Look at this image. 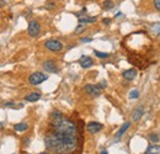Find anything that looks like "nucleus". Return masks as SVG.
Here are the masks:
<instances>
[{"label":"nucleus","instance_id":"f257e3e1","mask_svg":"<svg viewBox=\"0 0 160 154\" xmlns=\"http://www.w3.org/2000/svg\"><path fill=\"white\" fill-rule=\"evenodd\" d=\"M44 144L48 151L57 154H69L78 146V131L75 123L65 118L59 111H54L51 116L49 131L44 138Z\"/></svg>","mask_w":160,"mask_h":154},{"label":"nucleus","instance_id":"f03ea898","mask_svg":"<svg viewBox=\"0 0 160 154\" xmlns=\"http://www.w3.org/2000/svg\"><path fill=\"white\" fill-rule=\"evenodd\" d=\"M44 47L52 52H60L63 49V43L57 39H48L44 42Z\"/></svg>","mask_w":160,"mask_h":154},{"label":"nucleus","instance_id":"7ed1b4c3","mask_svg":"<svg viewBox=\"0 0 160 154\" xmlns=\"http://www.w3.org/2000/svg\"><path fill=\"white\" fill-rule=\"evenodd\" d=\"M48 77L47 75H44L43 73H41V72H35V73H32L30 78H28V81H30V84L31 85H38L41 83H43L44 80H47Z\"/></svg>","mask_w":160,"mask_h":154},{"label":"nucleus","instance_id":"20e7f679","mask_svg":"<svg viewBox=\"0 0 160 154\" xmlns=\"http://www.w3.org/2000/svg\"><path fill=\"white\" fill-rule=\"evenodd\" d=\"M27 31H28V35H30L31 37H37L41 32L40 22L36 21V20L30 21V23H28V30H27Z\"/></svg>","mask_w":160,"mask_h":154},{"label":"nucleus","instance_id":"39448f33","mask_svg":"<svg viewBox=\"0 0 160 154\" xmlns=\"http://www.w3.org/2000/svg\"><path fill=\"white\" fill-rule=\"evenodd\" d=\"M42 67H43V69H44L46 72H48V73H57V72H58L57 64H56V62L52 60V59L44 60L43 64H42Z\"/></svg>","mask_w":160,"mask_h":154},{"label":"nucleus","instance_id":"423d86ee","mask_svg":"<svg viewBox=\"0 0 160 154\" xmlns=\"http://www.w3.org/2000/svg\"><path fill=\"white\" fill-rule=\"evenodd\" d=\"M85 91L91 95V96H99L101 94V88L98 85H92V84H88L85 86Z\"/></svg>","mask_w":160,"mask_h":154},{"label":"nucleus","instance_id":"0eeeda50","mask_svg":"<svg viewBox=\"0 0 160 154\" xmlns=\"http://www.w3.org/2000/svg\"><path fill=\"white\" fill-rule=\"evenodd\" d=\"M86 128H88V131H89L91 135H95V133L100 132L101 130H102V125L99 123V122H90V123H88Z\"/></svg>","mask_w":160,"mask_h":154},{"label":"nucleus","instance_id":"6e6552de","mask_svg":"<svg viewBox=\"0 0 160 154\" xmlns=\"http://www.w3.org/2000/svg\"><path fill=\"white\" fill-rule=\"evenodd\" d=\"M80 65L82 68H90L92 64H94V60L91 57H88V56H81V58L79 59Z\"/></svg>","mask_w":160,"mask_h":154},{"label":"nucleus","instance_id":"1a4fd4ad","mask_svg":"<svg viewBox=\"0 0 160 154\" xmlns=\"http://www.w3.org/2000/svg\"><path fill=\"white\" fill-rule=\"evenodd\" d=\"M122 75H123V78H124L126 80H133L134 78L137 77V70L132 68V69H128V70H124Z\"/></svg>","mask_w":160,"mask_h":154},{"label":"nucleus","instance_id":"9d476101","mask_svg":"<svg viewBox=\"0 0 160 154\" xmlns=\"http://www.w3.org/2000/svg\"><path fill=\"white\" fill-rule=\"evenodd\" d=\"M144 114V109H143V106H139V107H137L134 111H133V121H139L140 118H142V116Z\"/></svg>","mask_w":160,"mask_h":154},{"label":"nucleus","instance_id":"9b49d317","mask_svg":"<svg viewBox=\"0 0 160 154\" xmlns=\"http://www.w3.org/2000/svg\"><path fill=\"white\" fill-rule=\"evenodd\" d=\"M41 99V94L40 93H31L28 95H26L25 100L26 101H30V102H35V101H38Z\"/></svg>","mask_w":160,"mask_h":154},{"label":"nucleus","instance_id":"f8f14e48","mask_svg":"<svg viewBox=\"0 0 160 154\" xmlns=\"http://www.w3.org/2000/svg\"><path fill=\"white\" fill-rule=\"evenodd\" d=\"M147 154H160V146H150L147 149Z\"/></svg>","mask_w":160,"mask_h":154},{"label":"nucleus","instance_id":"ddd939ff","mask_svg":"<svg viewBox=\"0 0 160 154\" xmlns=\"http://www.w3.org/2000/svg\"><path fill=\"white\" fill-rule=\"evenodd\" d=\"M129 126H131V123L129 122H126V123H123V126L120 128V131L117 132V138H121L122 136H123V133L129 128Z\"/></svg>","mask_w":160,"mask_h":154},{"label":"nucleus","instance_id":"4468645a","mask_svg":"<svg viewBox=\"0 0 160 154\" xmlns=\"http://www.w3.org/2000/svg\"><path fill=\"white\" fill-rule=\"evenodd\" d=\"M113 6H115V3H113L112 0H106V1H103V4H102L103 10H112Z\"/></svg>","mask_w":160,"mask_h":154},{"label":"nucleus","instance_id":"2eb2a0df","mask_svg":"<svg viewBox=\"0 0 160 154\" xmlns=\"http://www.w3.org/2000/svg\"><path fill=\"white\" fill-rule=\"evenodd\" d=\"M27 128H28V125L27 123H23V122L15 125V131H18V132H25Z\"/></svg>","mask_w":160,"mask_h":154},{"label":"nucleus","instance_id":"dca6fc26","mask_svg":"<svg viewBox=\"0 0 160 154\" xmlns=\"http://www.w3.org/2000/svg\"><path fill=\"white\" fill-rule=\"evenodd\" d=\"M96 21V18H79V22L82 25V23H92Z\"/></svg>","mask_w":160,"mask_h":154},{"label":"nucleus","instance_id":"f3484780","mask_svg":"<svg viewBox=\"0 0 160 154\" xmlns=\"http://www.w3.org/2000/svg\"><path fill=\"white\" fill-rule=\"evenodd\" d=\"M94 53H95V56H98L99 58H108V57H110V54H108V53H105V52H99V51H95Z\"/></svg>","mask_w":160,"mask_h":154},{"label":"nucleus","instance_id":"a211bd4d","mask_svg":"<svg viewBox=\"0 0 160 154\" xmlns=\"http://www.w3.org/2000/svg\"><path fill=\"white\" fill-rule=\"evenodd\" d=\"M149 139H150L153 143H157V142L159 141V136L157 135V133H150V135H149Z\"/></svg>","mask_w":160,"mask_h":154},{"label":"nucleus","instance_id":"6ab92c4d","mask_svg":"<svg viewBox=\"0 0 160 154\" xmlns=\"http://www.w3.org/2000/svg\"><path fill=\"white\" fill-rule=\"evenodd\" d=\"M84 31H85V26L80 23L79 26L75 28V31H74V32H75V33H81V32H84Z\"/></svg>","mask_w":160,"mask_h":154},{"label":"nucleus","instance_id":"aec40b11","mask_svg":"<svg viewBox=\"0 0 160 154\" xmlns=\"http://www.w3.org/2000/svg\"><path fill=\"white\" fill-rule=\"evenodd\" d=\"M138 96H139L138 90H132V91L129 93V97H131V99H137Z\"/></svg>","mask_w":160,"mask_h":154},{"label":"nucleus","instance_id":"412c9836","mask_svg":"<svg viewBox=\"0 0 160 154\" xmlns=\"http://www.w3.org/2000/svg\"><path fill=\"white\" fill-rule=\"evenodd\" d=\"M54 6H56V3L54 1H48L46 4V9H53Z\"/></svg>","mask_w":160,"mask_h":154},{"label":"nucleus","instance_id":"4be33fe9","mask_svg":"<svg viewBox=\"0 0 160 154\" xmlns=\"http://www.w3.org/2000/svg\"><path fill=\"white\" fill-rule=\"evenodd\" d=\"M153 31H154L157 35H159V33H160V23H158V25H154V27H153Z\"/></svg>","mask_w":160,"mask_h":154},{"label":"nucleus","instance_id":"5701e85b","mask_svg":"<svg viewBox=\"0 0 160 154\" xmlns=\"http://www.w3.org/2000/svg\"><path fill=\"white\" fill-rule=\"evenodd\" d=\"M154 6L158 11H160V0H154Z\"/></svg>","mask_w":160,"mask_h":154},{"label":"nucleus","instance_id":"b1692460","mask_svg":"<svg viewBox=\"0 0 160 154\" xmlns=\"http://www.w3.org/2000/svg\"><path fill=\"white\" fill-rule=\"evenodd\" d=\"M5 106H8V107H14V105L15 104H12V102H6V104H4Z\"/></svg>","mask_w":160,"mask_h":154},{"label":"nucleus","instance_id":"393cba45","mask_svg":"<svg viewBox=\"0 0 160 154\" xmlns=\"http://www.w3.org/2000/svg\"><path fill=\"white\" fill-rule=\"evenodd\" d=\"M81 42H91V38H81Z\"/></svg>","mask_w":160,"mask_h":154},{"label":"nucleus","instance_id":"a878e982","mask_svg":"<svg viewBox=\"0 0 160 154\" xmlns=\"http://www.w3.org/2000/svg\"><path fill=\"white\" fill-rule=\"evenodd\" d=\"M105 86H106V83H105V81H102V83L100 84V88L102 89V88H105Z\"/></svg>","mask_w":160,"mask_h":154},{"label":"nucleus","instance_id":"bb28decb","mask_svg":"<svg viewBox=\"0 0 160 154\" xmlns=\"http://www.w3.org/2000/svg\"><path fill=\"white\" fill-rule=\"evenodd\" d=\"M110 22H111V20H110V19H105V20H103V23H110Z\"/></svg>","mask_w":160,"mask_h":154},{"label":"nucleus","instance_id":"cd10ccee","mask_svg":"<svg viewBox=\"0 0 160 154\" xmlns=\"http://www.w3.org/2000/svg\"><path fill=\"white\" fill-rule=\"evenodd\" d=\"M101 154H108V153H107V151H103V152H102Z\"/></svg>","mask_w":160,"mask_h":154},{"label":"nucleus","instance_id":"c85d7f7f","mask_svg":"<svg viewBox=\"0 0 160 154\" xmlns=\"http://www.w3.org/2000/svg\"><path fill=\"white\" fill-rule=\"evenodd\" d=\"M40 154H48V153H40Z\"/></svg>","mask_w":160,"mask_h":154}]
</instances>
